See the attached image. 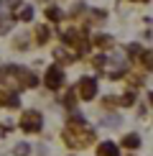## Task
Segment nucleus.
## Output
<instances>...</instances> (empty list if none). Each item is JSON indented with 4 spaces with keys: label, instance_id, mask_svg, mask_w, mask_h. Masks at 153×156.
<instances>
[{
    "label": "nucleus",
    "instance_id": "obj_1",
    "mask_svg": "<svg viewBox=\"0 0 153 156\" xmlns=\"http://www.w3.org/2000/svg\"><path fill=\"white\" fill-rule=\"evenodd\" d=\"M61 138H64V144L69 148H84L87 144L94 141V133L89 128H84V126H66L64 133H61Z\"/></svg>",
    "mask_w": 153,
    "mask_h": 156
},
{
    "label": "nucleus",
    "instance_id": "obj_2",
    "mask_svg": "<svg viewBox=\"0 0 153 156\" xmlns=\"http://www.w3.org/2000/svg\"><path fill=\"white\" fill-rule=\"evenodd\" d=\"M41 126H43V118H41L38 110H25V113L21 115V128L23 131L36 133V131H41Z\"/></svg>",
    "mask_w": 153,
    "mask_h": 156
},
{
    "label": "nucleus",
    "instance_id": "obj_3",
    "mask_svg": "<svg viewBox=\"0 0 153 156\" xmlns=\"http://www.w3.org/2000/svg\"><path fill=\"white\" fill-rule=\"evenodd\" d=\"M76 92H79L82 100H94V95H97V82H94L92 77H82L79 84H76Z\"/></svg>",
    "mask_w": 153,
    "mask_h": 156
},
{
    "label": "nucleus",
    "instance_id": "obj_4",
    "mask_svg": "<svg viewBox=\"0 0 153 156\" xmlns=\"http://www.w3.org/2000/svg\"><path fill=\"white\" fill-rule=\"evenodd\" d=\"M61 82H64V72H61V67H49V69H46V74H43V84H46L49 90H59V87H61Z\"/></svg>",
    "mask_w": 153,
    "mask_h": 156
},
{
    "label": "nucleus",
    "instance_id": "obj_5",
    "mask_svg": "<svg viewBox=\"0 0 153 156\" xmlns=\"http://www.w3.org/2000/svg\"><path fill=\"white\" fill-rule=\"evenodd\" d=\"M13 77H15L18 84H23V87H36V84H38V77L33 72H25V69H15Z\"/></svg>",
    "mask_w": 153,
    "mask_h": 156
},
{
    "label": "nucleus",
    "instance_id": "obj_6",
    "mask_svg": "<svg viewBox=\"0 0 153 156\" xmlns=\"http://www.w3.org/2000/svg\"><path fill=\"white\" fill-rule=\"evenodd\" d=\"M112 36H107V34H97L94 36V46L97 49H102V51H107V49H112Z\"/></svg>",
    "mask_w": 153,
    "mask_h": 156
},
{
    "label": "nucleus",
    "instance_id": "obj_7",
    "mask_svg": "<svg viewBox=\"0 0 153 156\" xmlns=\"http://www.w3.org/2000/svg\"><path fill=\"white\" fill-rule=\"evenodd\" d=\"M97 156H120V151H117V146H115L112 141H105V144L97 148Z\"/></svg>",
    "mask_w": 153,
    "mask_h": 156
},
{
    "label": "nucleus",
    "instance_id": "obj_8",
    "mask_svg": "<svg viewBox=\"0 0 153 156\" xmlns=\"http://www.w3.org/2000/svg\"><path fill=\"white\" fill-rule=\"evenodd\" d=\"M123 148H140V136H138V133L123 136Z\"/></svg>",
    "mask_w": 153,
    "mask_h": 156
},
{
    "label": "nucleus",
    "instance_id": "obj_9",
    "mask_svg": "<svg viewBox=\"0 0 153 156\" xmlns=\"http://www.w3.org/2000/svg\"><path fill=\"white\" fill-rule=\"evenodd\" d=\"M36 38H38V44H46L49 41V28H46V26H38V28H36Z\"/></svg>",
    "mask_w": 153,
    "mask_h": 156
},
{
    "label": "nucleus",
    "instance_id": "obj_10",
    "mask_svg": "<svg viewBox=\"0 0 153 156\" xmlns=\"http://www.w3.org/2000/svg\"><path fill=\"white\" fill-rule=\"evenodd\" d=\"M46 18H49V21H61V10L59 8H54V5H51V8H46Z\"/></svg>",
    "mask_w": 153,
    "mask_h": 156
},
{
    "label": "nucleus",
    "instance_id": "obj_11",
    "mask_svg": "<svg viewBox=\"0 0 153 156\" xmlns=\"http://www.w3.org/2000/svg\"><path fill=\"white\" fill-rule=\"evenodd\" d=\"M5 105H8V108H18V105H21V97H18L15 92H10L8 97H5Z\"/></svg>",
    "mask_w": 153,
    "mask_h": 156
},
{
    "label": "nucleus",
    "instance_id": "obj_12",
    "mask_svg": "<svg viewBox=\"0 0 153 156\" xmlns=\"http://www.w3.org/2000/svg\"><path fill=\"white\" fill-rule=\"evenodd\" d=\"M18 18H21V21H31V18H33V8H28V5L21 8L18 10Z\"/></svg>",
    "mask_w": 153,
    "mask_h": 156
},
{
    "label": "nucleus",
    "instance_id": "obj_13",
    "mask_svg": "<svg viewBox=\"0 0 153 156\" xmlns=\"http://www.w3.org/2000/svg\"><path fill=\"white\" fill-rule=\"evenodd\" d=\"M140 64H143L145 69H151V64H153V56H151V51H143V54H140Z\"/></svg>",
    "mask_w": 153,
    "mask_h": 156
},
{
    "label": "nucleus",
    "instance_id": "obj_14",
    "mask_svg": "<svg viewBox=\"0 0 153 156\" xmlns=\"http://www.w3.org/2000/svg\"><path fill=\"white\" fill-rule=\"evenodd\" d=\"M69 126H84V115L72 113V118H69Z\"/></svg>",
    "mask_w": 153,
    "mask_h": 156
},
{
    "label": "nucleus",
    "instance_id": "obj_15",
    "mask_svg": "<svg viewBox=\"0 0 153 156\" xmlns=\"http://www.w3.org/2000/svg\"><path fill=\"white\" fill-rule=\"evenodd\" d=\"M28 151H31L28 144H18L15 146V156H28Z\"/></svg>",
    "mask_w": 153,
    "mask_h": 156
},
{
    "label": "nucleus",
    "instance_id": "obj_16",
    "mask_svg": "<svg viewBox=\"0 0 153 156\" xmlns=\"http://www.w3.org/2000/svg\"><path fill=\"white\" fill-rule=\"evenodd\" d=\"M74 100H76L74 92H66V97H64V105H66L69 110H74Z\"/></svg>",
    "mask_w": 153,
    "mask_h": 156
},
{
    "label": "nucleus",
    "instance_id": "obj_17",
    "mask_svg": "<svg viewBox=\"0 0 153 156\" xmlns=\"http://www.w3.org/2000/svg\"><path fill=\"white\" fill-rule=\"evenodd\" d=\"M102 126H120V118H117V115H110V118L102 120Z\"/></svg>",
    "mask_w": 153,
    "mask_h": 156
},
{
    "label": "nucleus",
    "instance_id": "obj_18",
    "mask_svg": "<svg viewBox=\"0 0 153 156\" xmlns=\"http://www.w3.org/2000/svg\"><path fill=\"white\" fill-rule=\"evenodd\" d=\"M133 100H135V92H127V95H125L120 102H123V105H133Z\"/></svg>",
    "mask_w": 153,
    "mask_h": 156
},
{
    "label": "nucleus",
    "instance_id": "obj_19",
    "mask_svg": "<svg viewBox=\"0 0 153 156\" xmlns=\"http://www.w3.org/2000/svg\"><path fill=\"white\" fill-rule=\"evenodd\" d=\"M105 64H107V59H105V56H97V59H94V67H97L100 72H102V67H105Z\"/></svg>",
    "mask_w": 153,
    "mask_h": 156
},
{
    "label": "nucleus",
    "instance_id": "obj_20",
    "mask_svg": "<svg viewBox=\"0 0 153 156\" xmlns=\"http://www.w3.org/2000/svg\"><path fill=\"white\" fill-rule=\"evenodd\" d=\"M15 49H28V41L25 38H15Z\"/></svg>",
    "mask_w": 153,
    "mask_h": 156
},
{
    "label": "nucleus",
    "instance_id": "obj_21",
    "mask_svg": "<svg viewBox=\"0 0 153 156\" xmlns=\"http://www.w3.org/2000/svg\"><path fill=\"white\" fill-rule=\"evenodd\" d=\"M138 51H140L138 44H130V46H127V54H138Z\"/></svg>",
    "mask_w": 153,
    "mask_h": 156
},
{
    "label": "nucleus",
    "instance_id": "obj_22",
    "mask_svg": "<svg viewBox=\"0 0 153 156\" xmlns=\"http://www.w3.org/2000/svg\"><path fill=\"white\" fill-rule=\"evenodd\" d=\"M5 31H8V23H5V21H0V34H5Z\"/></svg>",
    "mask_w": 153,
    "mask_h": 156
},
{
    "label": "nucleus",
    "instance_id": "obj_23",
    "mask_svg": "<svg viewBox=\"0 0 153 156\" xmlns=\"http://www.w3.org/2000/svg\"><path fill=\"white\" fill-rule=\"evenodd\" d=\"M0 102H3V92H0Z\"/></svg>",
    "mask_w": 153,
    "mask_h": 156
}]
</instances>
